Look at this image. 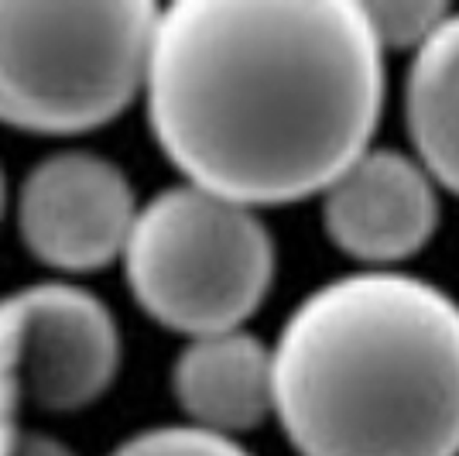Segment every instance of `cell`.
<instances>
[{"mask_svg": "<svg viewBox=\"0 0 459 456\" xmlns=\"http://www.w3.org/2000/svg\"><path fill=\"white\" fill-rule=\"evenodd\" d=\"M384 56L357 0H175L152 35L148 124L189 186L299 203L370 152Z\"/></svg>", "mask_w": 459, "mask_h": 456, "instance_id": "1", "label": "cell"}, {"mask_svg": "<svg viewBox=\"0 0 459 456\" xmlns=\"http://www.w3.org/2000/svg\"><path fill=\"white\" fill-rule=\"evenodd\" d=\"M274 418L299 456H459V303L408 271H353L291 309Z\"/></svg>", "mask_w": 459, "mask_h": 456, "instance_id": "2", "label": "cell"}, {"mask_svg": "<svg viewBox=\"0 0 459 456\" xmlns=\"http://www.w3.org/2000/svg\"><path fill=\"white\" fill-rule=\"evenodd\" d=\"M158 4H0V124L82 134L144 93Z\"/></svg>", "mask_w": 459, "mask_h": 456, "instance_id": "3", "label": "cell"}, {"mask_svg": "<svg viewBox=\"0 0 459 456\" xmlns=\"http://www.w3.org/2000/svg\"><path fill=\"white\" fill-rule=\"evenodd\" d=\"M134 303L172 333L244 329L274 282V241L244 203L199 186H169L134 220L124 250Z\"/></svg>", "mask_w": 459, "mask_h": 456, "instance_id": "4", "label": "cell"}, {"mask_svg": "<svg viewBox=\"0 0 459 456\" xmlns=\"http://www.w3.org/2000/svg\"><path fill=\"white\" fill-rule=\"evenodd\" d=\"M120 371V329L107 303L73 282H35L0 295V378L24 408L79 412Z\"/></svg>", "mask_w": 459, "mask_h": 456, "instance_id": "5", "label": "cell"}, {"mask_svg": "<svg viewBox=\"0 0 459 456\" xmlns=\"http://www.w3.org/2000/svg\"><path fill=\"white\" fill-rule=\"evenodd\" d=\"M141 206L127 171L69 148L35 162L18 186L14 220L28 254L52 271L82 275L124 258Z\"/></svg>", "mask_w": 459, "mask_h": 456, "instance_id": "6", "label": "cell"}, {"mask_svg": "<svg viewBox=\"0 0 459 456\" xmlns=\"http://www.w3.org/2000/svg\"><path fill=\"white\" fill-rule=\"evenodd\" d=\"M323 227L346 258L391 271L439 227V186L415 154L370 148L323 192Z\"/></svg>", "mask_w": 459, "mask_h": 456, "instance_id": "7", "label": "cell"}, {"mask_svg": "<svg viewBox=\"0 0 459 456\" xmlns=\"http://www.w3.org/2000/svg\"><path fill=\"white\" fill-rule=\"evenodd\" d=\"M172 395L189 425L237 439L274 416V354L247 329L195 337L175 357Z\"/></svg>", "mask_w": 459, "mask_h": 456, "instance_id": "8", "label": "cell"}, {"mask_svg": "<svg viewBox=\"0 0 459 456\" xmlns=\"http://www.w3.org/2000/svg\"><path fill=\"white\" fill-rule=\"evenodd\" d=\"M404 124L415 158L436 186L459 196V11L411 56Z\"/></svg>", "mask_w": 459, "mask_h": 456, "instance_id": "9", "label": "cell"}, {"mask_svg": "<svg viewBox=\"0 0 459 456\" xmlns=\"http://www.w3.org/2000/svg\"><path fill=\"white\" fill-rule=\"evenodd\" d=\"M364 11L384 52L391 48L419 52L436 35L442 21L453 14L439 0H367Z\"/></svg>", "mask_w": 459, "mask_h": 456, "instance_id": "10", "label": "cell"}, {"mask_svg": "<svg viewBox=\"0 0 459 456\" xmlns=\"http://www.w3.org/2000/svg\"><path fill=\"white\" fill-rule=\"evenodd\" d=\"M107 456H254L237 439L216 436L195 425H154L127 436Z\"/></svg>", "mask_w": 459, "mask_h": 456, "instance_id": "11", "label": "cell"}, {"mask_svg": "<svg viewBox=\"0 0 459 456\" xmlns=\"http://www.w3.org/2000/svg\"><path fill=\"white\" fill-rule=\"evenodd\" d=\"M14 456H76L65 443H58L52 436H41V433H24L18 453Z\"/></svg>", "mask_w": 459, "mask_h": 456, "instance_id": "12", "label": "cell"}, {"mask_svg": "<svg viewBox=\"0 0 459 456\" xmlns=\"http://www.w3.org/2000/svg\"><path fill=\"white\" fill-rule=\"evenodd\" d=\"M0 216H4V171H0Z\"/></svg>", "mask_w": 459, "mask_h": 456, "instance_id": "13", "label": "cell"}]
</instances>
